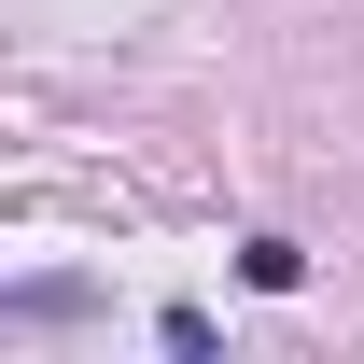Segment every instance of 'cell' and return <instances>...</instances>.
<instances>
[{"mask_svg":"<svg viewBox=\"0 0 364 364\" xmlns=\"http://www.w3.org/2000/svg\"><path fill=\"white\" fill-rule=\"evenodd\" d=\"M238 267H252V294H294V280H309V252H294V238H252Z\"/></svg>","mask_w":364,"mask_h":364,"instance_id":"1","label":"cell"}]
</instances>
